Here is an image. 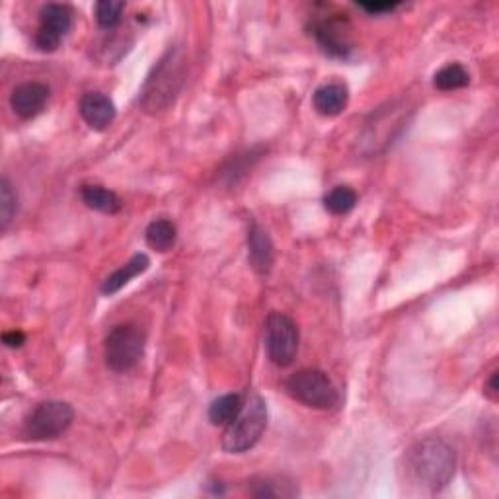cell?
Instances as JSON below:
<instances>
[{"label": "cell", "mask_w": 499, "mask_h": 499, "mask_svg": "<svg viewBox=\"0 0 499 499\" xmlns=\"http://www.w3.org/2000/svg\"><path fill=\"white\" fill-rule=\"evenodd\" d=\"M406 468L411 480L430 492H441L450 484L457 470L453 447L439 437H428L406 453Z\"/></svg>", "instance_id": "1"}, {"label": "cell", "mask_w": 499, "mask_h": 499, "mask_svg": "<svg viewBox=\"0 0 499 499\" xmlns=\"http://www.w3.org/2000/svg\"><path fill=\"white\" fill-rule=\"evenodd\" d=\"M186 55L181 47H170L144 80L139 104L143 112L162 114L176 102L186 82Z\"/></svg>", "instance_id": "2"}, {"label": "cell", "mask_w": 499, "mask_h": 499, "mask_svg": "<svg viewBox=\"0 0 499 499\" xmlns=\"http://www.w3.org/2000/svg\"><path fill=\"white\" fill-rule=\"evenodd\" d=\"M267 428V404L260 394H254L238 413V418L226 425L223 435V450L230 455H242L255 447Z\"/></svg>", "instance_id": "3"}, {"label": "cell", "mask_w": 499, "mask_h": 499, "mask_svg": "<svg viewBox=\"0 0 499 499\" xmlns=\"http://www.w3.org/2000/svg\"><path fill=\"white\" fill-rule=\"evenodd\" d=\"M285 393L314 410H332L339 404V393L324 371L302 369L285 381Z\"/></svg>", "instance_id": "4"}, {"label": "cell", "mask_w": 499, "mask_h": 499, "mask_svg": "<svg viewBox=\"0 0 499 499\" xmlns=\"http://www.w3.org/2000/svg\"><path fill=\"white\" fill-rule=\"evenodd\" d=\"M147 337L135 324H119L104 342V359L114 373H127L143 359Z\"/></svg>", "instance_id": "5"}, {"label": "cell", "mask_w": 499, "mask_h": 499, "mask_svg": "<svg viewBox=\"0 0 499 499\" xmlns=\"http://www.w3.org/2000/svg\"><path fill=\"white\" fill-rule=\"evenodd\" d=\"M72 420H75V410L67 402H42L23 421V437L32 441L57 439L70 428Z\"/></svg>", "instance_id": "6"}, {"label": "cell", "mask_w": 499, "mask_h": 499, "mask_svg": "<svg viewBox=\"0 0 499 499\" xmlns=\"http://www.w3.org/2000/svg\"><path fill=\"white\" fill-rule=\"evenodd\" d=\"M265 349L277 367L293 365L299 351V328L287 314L272 312L265 320Z\"/></svg>", "instance_id": "7"}, {"label": "cell", "mask_w": 499, "mask_h": 499, "mask_svg": "<svg viewBox=\"0 0 499 499\" xmlns=\"http://www.w3.org/2000/svg\"><path fill=\"white\" fill-rule=\"evenodd\" d=\"M75 12L69 5H45L40 12V28L35 32V47L43 53H53L59 50L60 42L67 38L72 28Z\"/></svg>", "instance_id": "8"}, {"label": "cell", "mask_w": 499, "mask_h": 499, "mask_svg": "<svg viewBox=\"0 0 499 499\" xmlns=\"http://www.w3.org/2000/svg\"><path fill=\"white\" fill-rule=\"evenodd\" d=\"M310 35L320 50L334 59H347L351 53L349 23L342 16L314 18L310 23Z\"/></svg>", "instance_id": "9"}, {"label": "cell", "mask_w": 499, "mask_h": 499, "mask_svg": "<svg viewBox=\"0 0 499 499\" xmlns=\"http://www.w3.org/2000/svg\"><path fill=\"white\" fill-rule=\"evenodd\" d=\"M50 100V87L43 82H23L10 96V107L22 119H32L43 112Z\"/></svg>", "instance_id": "10"}, {"label": "cell", "mask_w": 499, "mask_h": 499, "mask_svg": "<svg viewBox=\"0 0 499 499\" xmlns=\"http://www.w3.org/2000/svg\"><path fill=\"white\" fill-rule=\"evenodd\" d=\"M79 112L87 125L94 131H106L116 119V106L109 100V96L102 92H87L82 94L79 102Z\"/></svg>", "instance_id": "11"}, {"label": "cell", "mask_w": 499, "mask_h": 499, "mask_svg": "<svg viewBox=\"0 0 499 499\" xmlns=\"http://www.w3.org/2000/svg\"><path fill=\"white\" fill-rule=\"evenodd\" d=\"M248 260L252 270L260 275L270 273L275 262L273 242L258 223H252L248 230Z\"/></svg>", "instance_id": "12"}, {"label": "cell", "mask_w": 499, "mask_h": 499, "mask_svg": "<svg viewBox=\"0 0 499 499\" xmlns=\"http://www.w3.org/2000/svg\"><path fill=\"white\" fill-rule=\"evenodd\" d=\"M349 102V90L342 82H330L316 88L312 94V106L324 117H336L344 112Z\"/></svg>", "instance_id": "13"}, {"label": "cell", "mask_w": 499, "mask_h": 499, "mask_svg": "<svg viewBox=\"0 0 499 499\" xmlns=\"http://www.w3.org/2000/svg\"><path fill=\"white\" fill-rule=\"evenodd\" d=\"M151 265V260L147 254H135L133 258L119 267V270H116L112 275H109L106 282L102 283V293L104 295H116L117 291L124 289L131 279H135L137 275L144 273L149 270Z\"/></svg>", "instance_id": "14"}, {"label": "cell", "mask_w": 499, "mask_h": 499, "mask_svg": "<svg viewBox=\"0 0 499 499\" xmlns=\"http://www.w3.org/2000/svg\"><path fill=\"white\" fill-rule=\"evenodd\" d=\"M80 199L84 201V205L90 207V209L106 215H116L121 211V207H124V201H121L117 193L104 186H82Z\"/></svg>", "instance_id": "15"}, {"label": "cell", "mask_w": 499, "mask_h": 499, "mask_svg": "<svg viewBox=\"0 0 499 499\" xmlns=\"http://www.w3.org/2000/svg\"><path fill=\"white\" fill-rule=\"evenodd\" d=\"M248 492L254 497H295L299 495L297 484L279 476H258L248 482Z\"/></svg>", "instance_id": "16"}, {"label": "cell", "mask_w": 499, "mask_h": 499, "mask_svg": "<svg viewBox=\"0 0 499 499\" xmlns=\"http://www.w3.org/2000/svg\"><path fill=\"white\" fill-rule=\"evenodd\" d=\"M144 238H147V245L156 250V252H168L172 250L176 245V225L168 218H156L149 226L147 233H144Z\"/></svg>", "instance_id": "17"}, {"label": "cell", "mask_w": 499, "mask_h": 499, "mask_svg": "<svg viewBox=\"0 0 499 499\" xmlns=\"http://www.w3.org/2000/svg\"><path fill=\"white\" fill-rule=\"evenodd\" d=\"M245 408V402H242L240 394H225L218 396L211 402L209 406V421L213 425H228L233 423L238 413Z\"/></svg>", "instance_id": "18"}, {"label": "cell", "mask_w": 499, "mask_h": 499, "mask_svg": "<svg viewBox=\"0 0 499 499\" xmlns=\"http://www.w3.org/2000/svg\"><path fill=\"white\" fill-rule=\"evenodd\" d=\"M468 84H470V75L460 63H448L443 69L437 70L433 77V87L441 92L467 88Z\"/></svg>", "instance_id": "19"}, {"label": "cell", "mask_w": 499, "mask_h": 499, "mask_svg": "<svg viewBox=\"0 0 499 499\" xmlns=\"http://www.w3.org/2000/svg\"><path fill=\"white\" fill-rule=\"evenodd\" d=\"M357 191L349 186H336L326 193L324 207L332 215H347L357 205Z\"/></svg>", "instance_id": "20"}, {"label": "cell", "mask_w": 499, "mask_h": 499, "mask_svg": "<svg viewBox=\"0 0 499 499\" xmlns=\"http://www.w3.org/2000/svg\"><path fill=\"white\" fill-rule=\"evenodd\" d=\"M125 10L124 0H100L94 6V16L98 26L104 30H112L121 22V14Z\"/></svg>", "instance_id": "21"}, {"label": "cell", "mask_w": 499, "mask_h": 499, "mask_svg": "<svg viewBox=\"0 0 499 499\" xmlns=\"http://www.w3.org/2000/svg\"><path fill=\"white\" fill-rule=\"evenodd\" d=\"M18 211V198L14 189H12V184L3 178L0 180V230L6 233L10 223L14 221V215Z\"/></svg>", "instance_id": "22"}, {"label": "cell", "mask_w": 499, "mask_h": 499, "mask_svg": "<svg viewBox=\"0 0 499 499\" xmlns=\"http://www.w3.org/2000/svg\"><path fill=\"white\" fill-rule=\"evenodd\" d=\"M400 6V3H391V0H384V3H359V8H363L369 14H388Z\"/></svg>", "instance_id": "23"}, {"label": "cell", "mask_w": 499, "mask_h": 499, "mask_svg": "<svg viewBox=\"0 0 499 499\" xmlns=\"http://www.w3.org/2000/svg\"><path fill=\"white\" fill-rule=\"evenodd\" d=\"M3 342H5V346H6V347H12V349L22 347L23 344H26V334L20 332V330L5 332V334H3Z\"/></svg>", "instance_id": "24"}, {"label": "cell", "mask_w": 499, "mask_h": 499, "mask_svg": "<svg viewBox=\"0 0 499 499\" xmlns=\"http://www.w3.org/2000/svg\"><path fill=\"white\" fill-rule=\"evenodd\" d=\"M485 396H488L490 400H497L499 398V373L495 371V373H492V376H490V381L488 383H485Z\"/></svg>", "instance_id": "25"}]
</instances>
